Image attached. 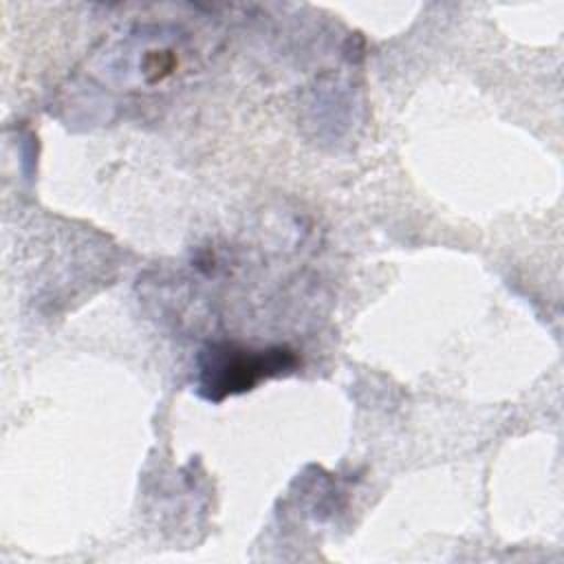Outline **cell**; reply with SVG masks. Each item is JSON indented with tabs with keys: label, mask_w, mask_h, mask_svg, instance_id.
Masks as SVG:
<instances>
[{
	"label": "cell",
	"mask_w": 564,
	"mask_h": 564,
	"mask_svg": "<svg viewBox=\"0 0 564 564\" xmlns=\"http://www.w3.org/2000/svg\"><path fill=\"white\" fill-rule=\"evenodd\" d=\"M295 357L286 348L249 350L231 344L209 346L200 357V392L209 401L245 392L258 381L291 368Z\"/></svg>",
	"instance_id": "obj_1"
}]
</instances>
